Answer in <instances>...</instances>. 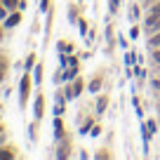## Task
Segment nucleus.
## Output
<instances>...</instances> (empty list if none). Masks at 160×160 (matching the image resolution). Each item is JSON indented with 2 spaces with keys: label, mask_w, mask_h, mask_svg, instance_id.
<instances>
[{
  "label": "nucleus",
  "mask_w": 160,
  "mask_h": 160,
  "mask_svg": "<svg viewBox=\"0 0 160 160\" xmlns=\"http://www.w3.org/2000/svg\"><path fill=\"white\" fill-rule=\"evenodd\" d=\"M28 94H31V75H28V71H26V73L21 75V80H19V106L21 108H26Z\"/></svg>",
  "instance_id": "f257e3e1"
},
{
  "label": "nucleus",
  "mask_w": 160,
  "mask_h": 160,
  "mask_svg": "<svg viewBox=\"0 0 160 160\" xmlns=\"http://www.w3.org/2000/svg\"><path fill=\"white\" fill-rule=\"evenodd\" d=\"M42 113H45V97L38 94V97H35V104H33V115H35V120L42 118Z\"/></svg>",
  "instance_id": "f03ea898"
},
{
  "label": "nucleus",
  "mask_w": 160,
  "mask_h": 160,
  "mask_svg": "<svg viewBox=\"0 0 160 160\" xmlns=\"http://www.w3.org/2000/svg\"><path fill=\"white\" fill-rule=\"evenodd\" d=\"M80 90H82V80L80 78H75V82L66 90V99H73V97H78L80 94Z\"/></svg>",
  "instance_id": "7ed1b4c3"
},
{
  "label": "nucleus",
  "mask_w": 160,
  "mask_h": 160,
  "mask_svg": "<svg viewBox=\"0 0 160 160\" xmlns=\"http://www.w3.org/2000/svg\"><path fill=\"white\" fill-rule=\"evenodd\" d=\"M19 21H21V14L17 10H12V14L5 19V28H14V26H19Z\"/></svg>",
  "instance_id": "20e7f679"
},
{
  "label": "nucleus",
  "mask_w": 160,
  "mask_h": 160,
  "mask_svg": "<svg viewBox=\"0 0 160 160\" xmlns=\"http://www.w3.org/2000/svg\"><path fill=\"white\" fill-rule=\"evenodd\" d=\"M160 28V17L158 14H153L151 19H146V31L148 33H153V31H158Z\"/></svg>",
  "instance_id": "39448f33"
},
{
  "label": "nucleus",
  "mask_w": 160,
  "mask_h": 160,
  "mask_svg": "<svg viewBox=\"0 0 160 160\" xmlns=\"http://www.w3.org/2000/svg\"><path fill=\"white\" fill-rule=\"evenodd\" d=\"M54 137H57V139H61V137H64V122H61L59 115L54 118Z\"/></svg>",
  "instance_id": "423d86ee"
},
{
  "label": "nucleus",
  "mask_w": 160,
  "mask_h": 160,
  "mask_svg": "<svg viewBox=\"0 0 160 160\" xmlns=\"http://www.w3.org/2000/svg\"><path fill=\"white\" fill-rule=\"evenodd\" d=\"M106 106H108V97H99V101H97V113H104Z\"/></svg>",
  "instance_id": "0eeeda50"
},
{
  "label": "nucleus",
  "mask_w": 160,
  "mask_h": 160,
  "mask_svg": "<svg viewBox=\"0 0 160 160\" xmlns=\"http://www.w3.org/2000/svg\"><path fill=\"white\" fill-rule=\"evenodd\" d=\"M5 75H7V59H2V57H0V82L5 80Z\"/></svg>",
  "instance_id": "6e6552de"
},
{
  "label": "nucleus",
  "mask_w": 160,
  "mask_h": 160,
  "mask_svg": "<svg viewBox=\"0 0 160 160\" xmlns=\"http://www.w3.org/2000/svg\"><path fill=\"white\" fill-rule=\"evenodd\" d=\"M2 5L12 12V10H17V7H19V0H2Z\"/></svg>",
  "instance_id": "1a4fd4ad"
},
{
  "label": "nucleus",
  "mask_w": 160,
  "mask_h": 160,
  "mask_svg": "<svg viewBox=\"0 0 160 160\" xmlns=\"http://www.w3.org/2000/svg\"><path fill=\"white\" fill-rule=\"evenodd\" d=\"M14 158V151H7V148H0V160H10Z\"/></svg>",
  "instance_id": "9d476101"
},
{
  "label": "nucleus",
  "mask_w": 160,
  "mask_h": 160,
  "mask_svg": "<svg viewBox=\"0 0 160 160\" xmlns=\"http://www.w3.org/2000/svg\"><path fill=\"white\" fill-rule=\"evenodd\" d=\"M33 66H35V54H28V57H26V71L31 73V68H33Z\"/></svg>",
  "instance_id": "9b49d317"
},
{
  "label": "nucleus",
  "mask_w": 160,
  "mask_h": 160,
  "mask_svg": "<svg viewBox=\"0 0 160 160\" xmlns=\"http://www.w3.org/2000/svg\"><path fill=\"white\" fill-rule=\"evenodd\" d=\"M99 87H101V78H94L90 82V92H99Z\"/></svg>",
  "instance_id": "f8f14e48"
},
{
  "label": "nucleus",
  "mask_w": 160,
  "mask_h": 160,
  "mask_svg": "<svg viewBox=\"0 0 160 160\" xmlns=\"http://www.w3.org/2000/svg\"><path fill=\"white\" fill-rule=\"evenodd\" d=\"M40 80H42V64L35 66V85H40Z\"/></svg>",
  "instance_id": "ddd939ff"
},
{
  "label": "nucleus",
  "mask_w": 160,
  "mask_h": 160,
  "mask_svg": "<svg viewBox=\"0 0 160 160\" xmlns=\"http://www.w3.org/2000/svg\"><path fill=\"white\" fill-rule=\"evenodd\" d=\"M68 21H71V24H73V21H78V12H75V7H73V5L68 7Z\"/></svg>",
  "instance_id": "4468645a"
},
{
  "label": "nucleus",
  "mask_w": 160,
  "mask_h": 160,
  "mask_svg": "<svg viewBox=\"0 0 160 160\" xmlns=\"http://www.w3.org/2000/svg\"><path fill=\"white\" fill-rule=\"evenodd\" d=\"M148 45H151V47H158V45H160V33H155L153 38L148 40Z\"/></svg>",
  "instance_id": "2eb2a0df"
},
{
  "label": "nucleus",
  "mask_w": 160,
  "mask_h": 160,
  "mask_svg": "<svg viewBox=\"0 0 160 160\" xmlns=\"http://www.w3.org/2000/svg\"><path fill=\"white\" fill-rule=\"evenodd\" d=\"M106 40H108V45H113V28H106Z\"/></svg>",
  "instance_id": "dca6fc26"
},
{
  "label": "nucleus",
  "mask_w": 160,
  "mask_h": 160,
  "mask_svg": "<svg viewBox=\"0 0 160 160\" xmlns=\"http://www.w3.org/2000/svg\"><path fill=\"white\" fill-rule=\"evenodd\" d=\"M47 7H50V0H40V10L45 12V10H47Z\"/></svg>",
  "instance_id": "f3484780"
},
{
  "label": "nucleus",
  "mask_w": 160,
  "mask_h": 160,
  "mask_svg": "<svg viewBox=\"0 0 160 160\" xmlns=\"http://www.w3.org/2000/svg\"><path fill=\"white\" fill-rule=\"evenodd\" d=\"M125 61H127V64H134V52H130V54L125 57Z\"/></svg>",
  "instance_id": "a211bd4d"
},
{
  "label": "nucleus",
  "mask_w": 160,
  "mask_h": 160,
  "mask_svg": "<svg viewBox=\"0 0 160 160\" xmlns=\"http://www.w3.org/2000/svg\"><path fill=\"white\" fill-rule=\"evenodd\" d=\"M153 14H160V2H158V5H153Z\"/></svg>",
  "instance_id": "6ab92c4d"
},
{
  "label": "nucleus",
  "mask_w": 160,
  "mask_h": 160,
  "mask_svg": "<svg viewBox=\"0 0 160 160\" xmlns=\"http://www.w3.org/2000/svg\"><path fill=\"white\" fill-rule=\"evenodd\" d=\"M153 59H155V61H158V64H160V50H158V52H155V54H153Z\"/></svg>",
  "instance_id": "aec40b11"
},
{
  "label": "nucleus",
  "mask_w": 160,
  "mask_h": 160,
  "mask_svg": "<svg viewBox=\"0 0 160 160\" xmlns=\"http://www.w3.org/2000/svg\"><path fill=\"white\" fill-rule=\"evenodd\" d=\"M153 87H158V90H160V80H155V82H153Z\"/></svg>",
  "instance_id": "412c9836"
},
{
  "label": "nucleus",
  "mask_w": 160,
  "mask_h": 160,
  "mask_svg": "<svg viewBox=\"0 0 160 160\" xmlns=\"http://www.w3.org/2000/svg\"><path fill=\"white\" fill-rule=\"evenodd\" d=\"M0 40H2V26H0Z\"/></svg>",
  "instance_id": "4be33fe9"
},
{
  "label": "nucleus",
  "mask_w": 160,
  "mask_h": 160,
  "mask_svg": "<svg viewBox=\"0 0 160 160\" xmlns=\"http://www.w3.org/2000/svg\"><path fill=\"white\" fill-rule=\"evenodd\" d=\"M2 130H5V127H2V125H0V137H2Z\"/></svg>",
  "instance_id": "5701e85b"
},
{
  "label": "nucleus",
  "mask_w": 160,
  "mask_h": 160,
  "mask_svg": "<svg viewBox=\"0 0 160 160\" xmlns=\"http://www.w3.org/2000/svg\"><path fill=\"white\" fill-rule=\"evenodd\" d=\"M0 7H5V5H2V0H0Z\"/></svg>",
  "instance_id": "b1692460"
},
{
  "label": "nucleus",
  "mask_w": 160,
  "mask_h": 160,
  "mask_svg": "<svg viewBox=\"0 0 160 160\" xmlns=\"http://www.w3.org/2000/svg\"><path fill=\"white\" fill-rule=\"evenodd\" d=\"M158 106H160V104H158Z\"/></svg>",
  "instance_id": "393cba45"
}]
</instances>
